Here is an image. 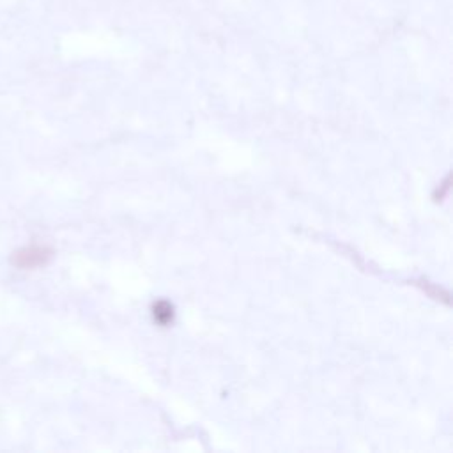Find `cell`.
Here are the masks:
<instances>
[{"label":"cell","mask_w":453,"mask_h":453,"mask_svg":"<svg viewBox=\"0 0 453 453\" xmlns=\"http://www.w3.org/2000/svg\"><path fill=\"white\" fill-rule=\"evenodd\" d=\"M50 257H52V252H50V250L32 246V248H25L21 250V252H18L12 261H14V264H17L18 268H27V270H30V268H37V265L45 264Z\"/></svg>","instance_id":"cell-1"},{"label":"cell","mask_w":453,"mask_h":453,"mask_svg":"<svg viewBox=\"0 0 453 453\" xmlns=\"http://www.w3.org/2000/svg\"><path fill=\"white\" fill-rule=\"evenodd\" d=\"M154 319L161 326L170 324L174 321V306L168 301H158L154 305Z\"/></svg>","instance_id":"cell-2"}]
</instances>
